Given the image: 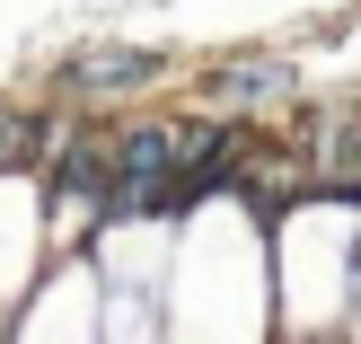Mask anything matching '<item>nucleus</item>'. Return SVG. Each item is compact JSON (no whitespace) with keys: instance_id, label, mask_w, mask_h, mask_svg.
Segmentation results:
<instances>
[{"instance_id":"1","label":"nucleus","mask_w":361,"mask_h":344,"mask_svg":"<svg viewBox=\"0 0 361 344\" xmlns=\"http://www.w3.org/2000/svg\"><path fill=\"white\" fill-rule=\"evenodd\" d=\"M80 88H123V80H150V53H80L71 62Z\"/></svg>"},{"instance_id":"2","label":"nucleus","mask_w":361,"mask_h":344,"mask_svg":"<svg viewBox=\"0 0 361 344\" xmlns=\"http://www.w3.org/2000/svg\"><path fill=\"white\" fill-rule=\"evenodd\" d=\"M27 150H35V124L27 115H0V168H18Z\"/></svg>"}]
</instances>
